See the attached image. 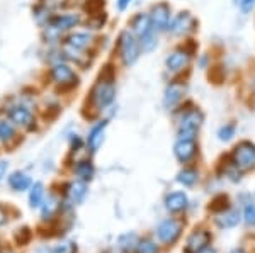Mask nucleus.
<instances>
[{
    "label": "nucleus",
    "mask_w": 255,
    "mask_h": 253,
    "mask_svg": "<svg viewBox=\"0 0 255 253\" xmlns=\"http://www.w3.org/2000/svg\"><path fill=\"white\" fill-rule=\"evenodd\" d=\"M108 119H102L96 122L92 126V129L89 131V136H87V148L90 150V153H96L99 150V146L102 145L104 141V134H106V129H108Z\"/></svg>",
    "instance_id": "16"
},
{
    "label": "nucleus",
    "mask_w": 255,
    "mask_h": 253,
    "mask_svg": "<svg viewBox=\"0 0 255 253\" xmlns=\"http://www.w3.org/2000/svg\"><path fill=\"white\" fill-rule=\"evenodd\" d=\"M131 2H133V0H116V7H118V10H119V12H125L126 9H129Z\"/></svg>",
    "instance_id": "35"
},
{
    "label": "nucleus",
    "mask_w": 255,
    "mask_h": 253,
    "mask_svg": "<svg viewBox=\"0 0 255 253\" xmlns=\"http://www.w3.org/2000/svg\"><path fill=\"white\" fill-rule=\"evenodd\" d=\"M43 197H44V185L41 182H36L31 187V192H29L31 207H39L43 204Z\"/></svg>",
    "instance_id": "26"
},
{
    "label": "nucleus",
    "mask_w": 255,
    "mask_h": 253,
    "mask_svg": "<svg viewBox=\"0 0 255 253\" xmlns=\"http://www.w3.org/2000/svg\"><path fill=\"white\" fill-rule=\"evenodd\" d=\"M187 195L184 192H174L170 195H167L165 199V206L170 213H179V211H184L187 207Z\"/></svg>",
    "instance_id": "18"
},
{
    "label": "nucleus",
    "mask_w": 255,
    "mask_h": 253,
    "mask_svg": "<svg viewBox=\"0 0 255 253\" xmlns=\"http://www.w3.org/2000/svg\"><path fill=\"white\" fill-rule=\"evenodd\" d=\"M235 133H237V126L233 122H228V124L221 126L218 129V138H220V141H230L235 136Z\"/></svg>",
    "instance_id": "28"
},
{
    "label": "nucleus",
    "mask_w": 255,
    "mask_h": 253,
    "mask_svg": "<svg viewBox=\"0 0 255 253\" xmlns=\"http://www.w3.org/2000/svg\"><path fill=\"white\" fill-rule=\"evenodd\" d=\"M197 19L194 15L191 14L189 10H180L174 14V19H172L170 22V27H168V34L172 36H177V38H180V36H189V34H194L197 31Z\"/></svg>",
    "instance_id": "8"
},
{
    "label": "nucleus",
    "mask_w": 255,
    "mask_h": 253,
    "mask_svg": "<svg viewBox=\"0 0 255 253\" xmlns=\"http://www.w3.org/2000/svg\"><path fill=\"white\" fill-rule=\"evenodd\" d=\"M150 19L151 24H153L155 31L158 32H167L168 27H170V22L174 19V14H172V5L167 2H157L151 5L150 9Z\"/></svg>",
    "instance_id": "9"
},
{
    "label": "nucleus",
    "mask_w": 255,
    "mask_h": 253,
    "mask_svg": "<svg viewBox=\"0 0 255 253\" xmlns=\"http://www.w3.org/2000/svg\"><path fill=\"white\" fill-rule=\"evenodd\" d=\"M244 218L249 224L255 226V202H247L245 211H244Z\"/></svg>",
    "instance_id": "32"
},
{
    "label": "nucleus",
    "mask_w": 255,
    "mask_h": 253,
    "mask_svg": "<svg viewBox=\"0 0 255 253\" xmlns=\"http://www.w3.org/2000/svg\"><path fill=\"white\" fill-rule=\"evenodd\" d=\"M199 253H216L215 250H213V248H209V247H206L204 248V250H201Z\"/></svg>",
    "instance_id": "40"
},
{
    "label": "nucleus",
    "mask_w": 255,
    "mask_h": 253,
    "mask_svg": "<svg viewBox=\"0 0 255 253\" xmlns=\"http://www.w3.org/2000/svg\"><path fill=\"white\" fill-rule=\"evenodd\" d=\"M180 231H182V224L179 221H175V219H165V221L158 226L157 235H158L160 242L174 243L180 236Z\"/></svg>",
    "instance_id": "15"
},
{
    "label": "nucleus",
    "mask_w": 255,
    "mask_h": 253,
    "mask_svg": "<svg viewBox=\"0 0 255 253\" xmlns=\"http://www.w3.org/2000/svg\"><path fill=\"white\" fill-rule=\"evenodd\" d=\"M192 60H194V46L191 43L179 44L168 53V56L165 58V70L168 75L179 77L186 70H189Z\"/></svg>",
    "instance_id": "4"
},
{
    "label": "nucleus",
    "mask_w": 255,
    "mask_h": 253,
    "mask_svg": "<svg viewBox=\"0 0 255 253\" xmlns=\"http://www.w3.org/2000/svg\"><path fill=\"white\" fill-rule=\"evenodd\" d=\"M232 162L238 170L245 172L255 167V143L240 141L232 152Z\"/></svg>",
    "instance_id": "7"
},
{
    "label": "nucleus",
    "mask_w": 255,
    "mask_h": 253,
    "mask_svg": "<svg viewBox=\"0 0 255 253\" xmlns=\"http://www.w3.org/2000/svg\"><path fill=\"white\" fill-rule=\"evenodd\" d=\"M43 5H46L49 10H61L68 5V0H39Z\"/></svg>",
    "instance_id": "31"
},
{
    "label": "nucleus",
    "mask_w": 255,
    "mask_h": 253,
    "mask_svg": "<svg viewBox=\"0 0 255 253\" xmlns=\"http://www.w3.org/2000/svg\"><path fill=\"white\" fill-rule=\"evenodd\" d=\"M177 122V138H196L204 122V112L199 107H189L182 111Z\"/></svg>",
    "instance_id": "6"
},
{
    "label": "nucleus",
    "mask_w": 255,
    "mask_h": 253,
    "mask_svg": "<svg viewBox=\"0 0 255 253\" xmlns=\"http://www.w3.org/2000/svg\"><path fill=\"white\" fill-rule=\"evenodd\" d=\"M232 253H245L244 250H240V248H237V250H233Z\"/></svg>",
    "instance_id": "41"
},
{
    "label": "nucleus",
    "mask_w": 255,
    "mask_h": 253,
    "mask_svg": "<svg viewBox=\"0 0 255 253\" xmlns=\"http://www.w3.org/2000/svg\"><path fill=\"white\" fill-rule=\"evenodd\" d=\"M138 236L134 233L131 235H125L119 238V247H121V250L125 253H131L134 250V248H138Z\"/></svg>",
    "instance_id": "27"
},
{
    "label": "nucleus",
    "mask_w": 255,
    "mask_h": 253,
    "mask_svg": "<svg viewBox=\"0 0 255 253\" xmlns=\"http://www.w3.org/2000/svg\"><path fill=\"white\" fill-rule=\"evenodd\" d=\"M139 46H141L143 53H151L155 51V48L158 46V32L151 31L145 34L143 38H139Z\"/></svg>",
    "instance_id": "23"
},
{
    "label": "nucleus",
    "mask_w": 255,
    "mask_h": 253,
    "mask_svg": "<svg viewBox=\"0 0 255 253\" xmlns=\"http://www.w3.org/2000/svg\"><path fill=\"white\" fill-rule=\"evenodd\" d=\"M238 7H240L242 14H250L254 9H255V0H240V3H238Z\"/></svg>",
    "instance_id": "33"
},
{
    "label": "nucleus",
    "mask_w": 255,
    "mask_h": 253,
    "mask_svg": "<svg viewBox=\"0 0 255 253\" xmlns=\"http://www.w3.org/2000/svg\"><path fill=\"white\" fill-rule=\"evenodd\" d=\"M38 253H55V252H53V248H39Z\"/></svg>",
    "instance_id": "39"
},
{
    "label": "nucleus",
    "mask_w": 255,
    "mask_h": 253,
    "mask_svg": "<svg viewBox=\"0 0 255 253\" xmlns=\"http://www.w3.org/2000/svg\"><path fill=\"white\" fill-rule=\"evenodd\" d=\"M82 146V140L77 134H73V138H72V152H79V148Z\"/></svg>",
    "instance_id": "36"
},
{
    "label": "nucleus",
    "mask_w": 255,
    "mask_h": 253,
    "mask_svg": "<svg viewBox=\"0 0 255 253\" xmlns=\"http://www.w3.org/2000/svg\"><path fill=\"white\" fill-rule=\"evenodd\" d=\"M73 172H75V175L80 178L82 182H89V180H92L94 173H96V169H94L92 162L85 158V160H79L75 163Z\"/></svg>",
    "instance_id": "19"
},
{
    "label": "nucleus",
    "mask_w": 255,
    "mask_h": 253,
    "mask_svg": "<svg viewBox=\"0 0 255 253\" xmlns=\"http://www.w3.org/2000/svg\"><path fill=\"white\" fill-rule=\"evenodd\" d=\"M53 252L55 253H75L77 247L73 243H63V245H60V247L53 248Z\"/></svg>",
    "instance_id": "34"
},
{
    "label": "nucleus",
    "mask_w": 255,
    "mask_h": 253,
    "mask_svg": "<svg viewBox=\"0 0 255 253\" xmlns=\"http://www.w3.org/2000/svg\"><path fill=\"white\" fill-rule=\"evenodd\" d=\"M209 240H211V236H209L208 231H204V230L194 231L187 240L186 253H199L209 245Z\"/></svg>",
    "instance_id": "17"
},
{
    "label": "nucleus",
    "mask_w": 255,
    "mask_h": 253,
    "mask_svg": "<svg viewBox=\"0 0 255 253\" xmlns=\"http://www.w3.org/2000/svg\"><path fill=\"white\" fill-rule=\"evenodd\" d=\"M60 44H67V46L80 51H92L94 44H96V36L92 31H72L61 39Z\"/></svg>",
    "instance_id": "11"
},
{
    "label": "nucleus",
    "mask_w": 255,
    "mask_h": 253,
    "mask_svg": "<svg viewBox=\"0 0 255 253\" xmlns=\"http://www.w3.org/2000/svg\"><path fill=\"white\" fill-rule=\"evenodd\" d=\"M197 153L196 138H177L174 145V155L180 163H189Z\"/></svg>",
    "instance_id": "12"
},
{
    "label": "nucleus",
    "mask_w": 255,
    "mask_h": 253,
    "mask_svg": "<svg viewBox=\"0 0 255 253\" xmlns=\"http://www.w3.org/2000/svg\"><path fill=\"white\" fill-rule=\"evenodd\" d=\"M31 238H32V233H31L29 228H20V230L15 231V242H17V245L29 243Z\"/></svg>",
    "instance_id": "30"
},
{
    "label": "nucleus",
    "mask_w": 255,
    "mask_h": 253,
    "mask_svg": "<svg viewBox=\"0 0 255 253\" xmlns=\"http://www.w3.org/2000/svg\"><path fill=\"white\" fill-rule=\"evenodd\" d=\"M5 116L14 122L17 128L24 129V131H32L36 129V114L34 111L24 102H10L3 109Z\"/></svg>",
    "instance_id": "5"
},
{
    "label": "nucleus",
    "mask_w": 255,
    "mask_h": 253,
    "mask_svg": "<svg viewBox=\"0 0 255 253\" xmlns=\"http://www.w3.org/2000/svg\"><path fill=\"white\" fill-rule=\"evenodd\" d=\"M240 221V213L237 209H230V211H225L223 214L218 218V224L221 228H233L235 224H238Z\"/></svg>",
    "instance_id": "24"
},
{
    "label": "nucleus",
    "mask_w": 255,
    "mask_h": 253,
    "mask_svg": "<svg viewBox=\"0 0 255 253\" xmlns=\"http://www.w3.org/2000/svg\"><path fill=\"white\" fill-rule=\"evenodd\" d=\"M128 26H129V31H133L134 34L139 38H143L145 34L148 32L155 31L153 24H151V19H150V14L148 12H138V14H134L133 17L129 19V22H128Z\"/></svg>",
    "instance_id": "14"
},
{
    "label": "nucleus",
    "mask_w": 255,
    "mask_h": 253,
    "mask_svg": "<svg viewBox=\"0 0 255 253\" xmlns=\"http://www.w3.org/2000/svg\"><path fill=\"white\" fill-rule=\"evenodd\" d=\"M7 218H9V216H7V211L3 209L2 206H0V226L7 223Z\"/></svg>",
    "instance_id": "38"
},
{
    "label": "nucleus",
    "mask_w": 255,
    "mask_h": 253,
    "mask_svg": "<svg viewBox=\"0 0 255 253\" xmlns=\"http://www.w3.org/2000/svg\"><path fill=\"white\" fill-rule=\"evenodd\" d=\"M197 178H199V173H197V170L194 169H184L177 175V182L186 187H192L197 182Z\"/></svg>",
    "instance_id": "25"
},
{
    "label": "nucleus",
    "mask_w": 255,
    "mask_h": 253,
    "mask_svg": "<svg viewBox=\"0 0 255 253\" xmlns=\"http://www.w3.org/2000/svg\"><path fill=\"white\" fill-rule=\"evenodd\" d=\"M85 194H87V185H85V182L77 180V182H72L68 185L67 195H68L70 201H72L73 204H79V202L84 201Z\"/></svg>",
    "instance_id": "22"
},
{
    "label": "nucleus",
    "mask_w": 255,
    "mask_h": 253,
    "mask_svg": "<svg viewBox=\"0 0 255 253\" xmlns=\"http://www.w3.org/2000/svg\"><path fill=\"white\" fill-rule=\"evenodd\" d=\"M31 178L27 177L26 173L22 172H14L9 177V185L12 190H15V192H22V190H27L31 187Z\"/></svg>",
    "instance_id": "21"
},
{
    "label": "nucleus",
    "mask_w": 255,
    "mask_h": 253,
    "mask_svg": "<svg viewBox=\"0 0 255 253\" xmlns=\"http://www.w3.org/2000/svg\"><path fill=\"white\" fill-rule=\"evenodd\" d=\"M87 95L89 107L96 114H101L113 105L114 99H116V75L109 65L99 73Z\"/></svg>",
    "instance_id": "1"
},
{
    "label": "nucleus",
    "mask_w": 255,
    "mask_h": 253,
    "mask_svg": "<svg viewBox=\"0 0 255 253\" xmlns=\"http://www.w3.org/2000/svg\"><path fill=\"white\" fill-rule=\"evenodd\" d=\"M22 138H19L17 126L12 122L9 117H0V143L7 146V148H15Z\"/></svg>",
    "instance_id": "13"
},
{
    "label": "nucleus",
    "mask_w": 255,
    "mask_h": 253,
    "mask_svg": "<svg viewBox=\"0 0 255 253\" xmlns=\"http://www.w3.org/2000/svg\"><path fill=\"white\" fill-rule=\"evenodd\" d=\"M32 17H34V20L38 22V26L44 29L53 17V10H49L46 5H43L41 2H38L34 7H32Z\"/></svg>",
    "instance_id": "20"
},
{
    "label": "nucleus",
    "mask_w": 255,
    "mask_h": 253,
    "mask_svg": "<svg viewBox=\"0 0 255 253\" xmlns=\"http://www.w3.org/2000/svg\"><path fill=\"white\" fill-rule=\"evenodd\" d=\"M46 79L49 84L56 88L58 92H72L73 88H77L80 82V77L77 73L75 68L72 67V63L68 61H58V63H53L46 72Z\"/></svg>",
    "instance_id": "2"
},
{
    "label": "nucleus",
    "mask_w": 255,
    "mask_h": 253,
    "mask_svg": "<svg viewBox=\"0 0 255 253\" xmlns=\"http://www.w3.org/2000/svg\"><path fill=\"white\" fill-rule=\"evenodd\" d=\"M187 92V85L184 80L174 77V80L165 87V92H163V107L167 111H174L175 107H179L182 104L184 97H186Z\"/></svg>",
    "instance_id": "10"
},
{
    "label": "nucleus",
    "mask_w": 255,
    "mask_h": 253,
    "mask_svg": "<svg viewBox=\"0 0 255 253\" xmlns=\"http://www.w3.org/2000/svg\"><path fill=\"white\" fill-rule=\"evenodd\" d=\"M7 169H9V163H7L5 160H0V180H2V178L5 177Z\"/></svg>",
    "instance_id": "37"
},
{
    "label": "nucleus",
    "mask_w": 255,
    "mask_h": 253,
    "mask_svg": "<svg viewBox=\"0 0 255 253\" xmlns=\"http://www.w3.org/2000/svg\"><path fill=\"white\" fill-rule=\"evenodd\" d=\"M136 253H158V248H157V245L153 242H150V240H143V242L138 243Z\"/></svg>",
    "instance_id": "29"
},
{
    "label": "nucleus",
    "mask_w": 255,
    "mask_h": 253,
    "mask_svg": "<svg viewBox=\"0 0 255 253\" xmlns=\"http://www.w3.org/2000/svg\"><path fill=\"white\" fill-rule=\"evenodd\" d=\"M114 51H116L118 58L121 60L123 67H126V68L133 67V65L139 60V56L143 55L138 36L129 29H123L118 34Z\"/></svg>",
    "instance_id": "3"
}]
</instances>
